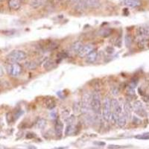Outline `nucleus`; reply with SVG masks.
Wrapping results in <instances>:
<instances>
[{"label":"nucleus","mask_w":149,"mask_h":149,"mask_svg":"<svg viewBox=\"0 0 149 149\" xmlns=\"http://www.w3.org/2000/svg\"><path fill=\"white\" fill-rule=\"evenodd\" d=\"M75 131V126L74 124H68L66 127V130H65V134L66 135H70L74 133Z\"/></svg>","instance_id":"20"},{"label":"nucleus","mask_w":149,"mask_h":149,"mask_svg":"<svg viewBox=\"0 0 149 149\" xmlns=\"http://www.w3.org/2000/svg\"><path fill=\"white\" fill-rule=\"evenodd\" d=\"M127 119H127V117H126L124 113H122L119 115V116L117 122H116V124H118L120 128H123V127H124V126L126 125V124H127Z\"/></svg>","instance_id":"13"},{"label":"nucleus","mask_w":149,"mask_h":149,"mask_svg":"<svg viewBox=\"0 0 149 149\" xmlns=\"http://www.w3.org/2000/svg\"><path fill=\"white\" fill-rule=\"evenodd\" d=\"M3 75H4V71L2 70V68L0 66V77H2Z\"/></svg>","instance_id":"26"},{"label":"nucleus","mask_w":149,"mask_h":149,"mask_svg":"<svg viewBox=\"0 0 149 149\" xmlns=\"http://www.w3.org/2000/svg\"><path fill=\"white\" fill-rule=\"evenodd\" d=\"M47 122L44 119H39L37 122V127L39 129H43L46 126Z\"/></svg>","instance_id":"19"},{"label":"nucleus","mask_w":149,"mask_h":149,"mask_svg":"<svg viewBox=\"0 0 149 149\" xmlns=\"http://www.w3.org/2000/svg\"><path fill=\"white\" fill-rule=\"evenodd\" d=\"M136 32H137V34L139 37H149V25H140V26L137 28Z\"/></svg>","instance_id":"7"},{"label":"nucleus","mask_w":149,"mask_h":149,"mask_svg":"<svg viewBox=\"0 0 149 149\" xmlns=\"http://www.w3.org/2000/svg\"><path fill=\"white\" fill-rule=\"evenodd\" d=\"M82 47H83V43L81 42H80V41H77V42H75L72 46V50L74 53L78 54V52L81 51Z\"/></svg>","instance_id":"16"},{"label":"nucleus","mask_w":149,"mask_h":149,"mask_svg":"<svg viewBox=\"0 0 149 149\" xmlns=\"http://www.w3.org/2000/svg\"><path fill=\"white\" fill-rule=\"evenodd\" d=\"M53 65H54V63H53V61H52V60H46V61L44 63V65H43V66H44L45 69H46V70H49V69H51V68L53 67Z\"/></svg>","instance_id":"22"},{"label":"nucleus","mask_w":149,"mask_h":149,"mask_svg":"<svg viewBox=\"0 0 149 149\" xmlns=\"http://www.w3.org/2000/svg\"><path fill=\"white\" fill-rule=\"evenodd\" d=\"M66 148H64V147H62V148H54V149H66Z\"/></svg>","instance_id":"29"},{"label":"nucleus","mask_w":149,"mask_h":149,"mask_svg":"<svg viewBox=\"0 0 149 149\" xmlns=\"http://www.w3.org/2000/svg\"><path fill=\"white\" fill-rule=\"evenodd\" d=\"M135 138L136 139H138V140H149V132H147V133H144V134H139V135L135 136Z\"/></svg>","instance_id":"21"},{"label":"nucleus","mask_w":149,"mask_h":149,"mask_svg":"<svg viewBox=\"0 0 149 149\" xmlns=\"http://www.w3.org/2000/svg\"><path fill=\"white\" fill-rule=\"evenodd\" d=\"M35 135L34 134H33V133H31V134H28V135L26 136V137L27 138H31V137H34Z\"/></svg>","instance_id":"25"},{"label":"nucleus","mask_w":149,"mask_h":149,"mask_svg":"<svg viewBox=\"0 0 149 149\" xmlns=\"http://www.w3.org/2000/svg\"><path fill=\"white\" fill-rule=\"evenodd\" d=\"M90 108L93 112L99 114L101 113V103L100 99V95L99 93L95 92L91 95V102H90Z\"/></svg>","instance_id":"1"},{"label":"nucleus","mask_w":149,"mask_h":149,"mask_svg":"<svg viewBox=\"0 0 149 149\" xmlns=\"http://www.w3.org/2000/svg\"><path fill=\"white\" fill-rule=\"evenodd\" d=\"M102 116L105 120L109 121L111 116V99L109 97L105 98L102 107Z\"/></svg>","instance_id":"3"},{"label":"nucleus","mask_w":149,"mask_h":149,"mask_svg":"<svg viewBox=\"0 0 149 149\" xmlns=\"http://www.w3.org/2000/svg\"><path fill=\"white\" fill-rule=\"evenodd\" d=\"M8 6L12 10H18L20 6V0H8Z\"/></svg>","instance_id":"15"},{"label":"nucleus","mask_w":149,"mask_h":149,"mask_svg":"<svg viewBox=\"0 0 149 149\" xmlns=\"http://www.w3.org/2000/svg\"><path fill=\"white\" fill-rule=\"evenodd\" d=\"M85 8H98L101 5L100 0H83Z\"/></svg>","instance_id":"8"},{"label":"nucleus","mask_w":149,"mask_h":149,"mask_svg":"<svg viewBox=\"0 0 149 149\" xmlns=\"http://www.w3.org/2000/svg\"><path fill=\"white\" fill-rule=\"evenodd\" d=\"M45 0H31L30 5L32 8H37L44 3Z\"/></svg>","instance_id":"17"},{"label":"nucleus","mask_w":149,"mask_h":149,"mask_svg":"<svg viewBox=\"0 0 149 149\" xmlns=\"http://www.w3.org/2000/svg\"><path fill=\"white\" fill-rule=\"evenodd\" d=\"M81 0H70V2L73 4H77V2H79Z\"/></svg>","instance_id":"27"},{"label":"nucleus","mask_w":149,"mask_h":149,"mask_svg":"<svg viewBox=\"0 0 149 149\" xmlns=\"http://www.w3.org/2000/svg\"><path fill=\"white\" fill-rule=\"evenodd\" d=\"M92 51H93V45H85V46H83V47H82L81 51H80L77 54H78V56L80 58H85L87 54H89V53L91 52Z\"/></svg>","instance_id":"9"},{"label":"nucleus","mask_w":149,"mask_h":149,"mask_svg":"<svg viewBox=\"0 0 149 149\" xmlns=\"http://www.w3.org/2000/svg\"><path fill=\"white\" fill-rule=\"evenodd\" d=\"M8 72L12 77H17L22 73V66L18 63H11L7 68Z\"/></svg>","instance_id":"4"},{"label":"nucleus","mask_w":149,"mask_h":149,"mask_svg":"<svg viewBox=\"0 0 149 149\" xmlns=\"http://www.w3.org/2000/svg\"><path fill=\"white\" fill-rule=\"evenodd\" d=\"M27 55L22 50H14L8 55V59L11 63H18L23 61L26 58Z\"/></svg>","instance_id":"2"},{"label":"nucleus","mask_w":149,"mask_h":149,"mask_svg":"<svg viewBox=\"0 0 149 149\" xmlns=\"http://www.w3.org/2000/svg\"><path fill=\"white\" fill-rule=\"evenodd\" d=\"M95 144H96V145H105V142H95Z\"/></svg>","instance_id":"28"},{"label":"nucleus","mask_w":149,"mask_h":149,"mask_svg":"<svg viewBox=\"0 0 149 149\" xmlns=\"http://www.w3.org/2000/svg\"><path fill=\"white\" fill-rule=\"evenodd\" d=\"M124 148V146H121V145H110L108 146V148H112V149H116V148Z\"/></svg>","instance_id":"24"},{"label":"nucleus","mask_w":149,"mask_h":149,"mask_svg":"<svg viewBox=\"0 0 149 149\" xmlns=\"http://www.w3.org/2000/svg\"><path fill=\"white\" fill-rule=\"evenodd\" d=\"M98 57V53L96 51H92L89 54L86 56V62L88 64H93L96 60Z\"/></svg>","instance_id":"12"},{"label":"nucleus","mask_w":149,"mask_h":149,"mask_svg":"<svg viewBox=\"0 0 149 149\" xmlns=\"http://www.w3.org/2000/svg\"><path fill=\"white\" fill-rule=\"evenodd\" d=\"M90 102H91V95L88 93H86L83 94L82 97L81 101V111L83 113H87L88 111L90 110Z\"/></svg>","instance_id":"5"},{"label":"nucleus","mask_w":149,"mask_h":149,"mask_svg":"<svg viewBox=\"0 0 149 149\" xmlns=\"http://www.w3.org/2000/svg\"><path fill=\"white\" fill-rule=\"evenodd\" d=\"M131 41H132L131 37H130V35H127L125 37V43L128 46L131 44Z\"/></svg>","instance_id":"23"},{"label":"nucleus","mask_w":149,"mask_h":149,"mask_svg":"<svg viewBox=\"0 0 149 149\" xmlns=\"http://www.w3.org/2000/svg\"><path fill=\"white\" fill-rule=\"evenodd\" d=\"M25 66L28 70H35L37 69V64L35 61H28V62L25 63Z\"/></svg>","instance_id":"18"},{"label":"nucleus","mask_w":149,"mask_h":149,"mask_svg":"<svg viewBox=\"0 0 149 149\" xmlns=\"http://www.w3.org/2000/svg\"><path fill=\"white\" fill-rule=\"evenodd\" d=\"M133 110L135 111V113L138 116H141V117H145L146 116V112L144 108L143 105L142 104L140 101H136L134 103V107H133Z\"/></svg>","instance_id":"6"},{"label":"nucleus","mask_w":149,"mask_h":149,"mask_svg":"<svg viewBox=\"0 0 149 149\" xmlns=\"http://www.w3.org/2000/svg\"><path fill=\"white\" fill-rule=\"evenodd\" d=\"M133 110V107L131 106V105L130 104V102L126 101L124 105V113L126 116L127 119L130 118L132 116V111Z\"/></svg>","instance_id":"11"},{"label":"nucleus","mask_w":149,"mask_h":149,"mask_svg":"<svg viewBox=\"0 0 149 149\" xmlns=\"http://www.w3.org/2000/svg\"><path fill=\"white\" fill-rule=\"evenodd\" d=\"M122 3L130 8H136L141 5L140 0H123Z\"/></svg>","instance_id":"10"},{"label":"nucleus","mask_w":149,"mask_h":149,"mask_svg":"<svg viewBox=\"0 0 149 149\" xmlns=\"http://www.w3.org/2000/svg\"><path fill=\"white\" fill-rule=\"evenodd\" d=\"M54 130H55L57 136H61V135L63 134V130H64V124L60 120H58L56 122V124L54 126Z\"/></svg>","instance_id":"14"}]
</instances>
